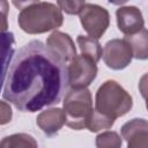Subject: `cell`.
I'll use <instances>...</instances> for the list:
<instances>
[{
    "instance_id": "cell-1",
    "label": "cell",
    "mask_w": 148,
    "mask_h": 148,
    "mask_svg": "<svg viewBox=\"0 0 148 148\" xmlns=\"http://www.w3.org/2000/svg\"><path fill=\"white\" fill-rule=\"evenodd\" d=\"M67 65L40 40L24 44L3 75L2 97L22 112L58 104L68 87Z\"/></svg>"
},
{
    "instance_id": "cell-2",
    "label": "cell",
    "mask_w": 148,
    "mask_h": 148,
    "mask_svg": "<svg viewBox=\"0 0 148 148\" xmlns=\"http://www.w3.org/2000/svg\"><path fill=\"white\" fill-rule=\"evenodd\" d=\"M17 22L24 32L37 35L60 28L64 22V15L58 6L44 1L21 9Z\"/></svg>"
},
{
    "instance_id": "cell-3",
    "label": "cell",
    "mask_w": 148,
    "mask_h": 148,
    "mask_svg": "<svg viewBox=\"0 0 148 148\" xmlns=\"http://www.w3.org/2000/svg\"><path fill=\"white\" fill-rule=\"evenodd\" d=\"M132 106V96L114 80L102 83L96 92L95 110L114 120L128 113Z\"/></svg>"
},
{
    "instance_id": "cell-4",
    "label": "cell",
    "mask_w": 148,
    "mask_h": 148,
    "mask_svg": "<svg viewBox=\"0 0 148 148\" xmlns=\"http://www.w3.org/2000/svg\"><path fill=\"white\" fill-rule=\"evenodd\" d=\"M62 109L66 114V125L73 130L88 128L94 113L92 96L90 90L84 88H71L64 98Z\"/></svg>"
},
{
    "instance_id": "cell-5",
    "label": "cell",
    "mask_w": 148,
    "mask_h": 148,
    "mask_svg": "<svg viewBox=\"0 0 148 148\" xmlns=\"http://www.w3.org/2000/svg\"><path fill=\"white\" fill-rule=\"evenodd\" d=\"M79 17L86 32L96 39H99L110 25V14L99 5L86 3L79 13Z\"/></svg>"
},
{
    "instance_id": "cell-6",
    "label": "cell",
    "mask_w": 148,
    "mask_h": 148,
    "mask_svg": "<svg viewBox=\"0 0 148 148\" xmlns=\"http://www.w3.org/2000/svg\"><path fill=\"white\" fill-rule=\"evenodd\" d=\"M97 62L90 57L80 54L68 62V84L71 88L88 87L97 76Z\"/></svg>"
},
{
    "instance_id": "cell-7",
    "label": "cell",
    "mask_w": 148,
    "mask_h": 148,
    "mask_svg": "<svg viewBox=\"0 0 148 148\" xmlns=\"http://www.w3.org/2000/svg\"><path fill=\"white\" fill-rule=\"evenodd\" d=\"M102 58L109 68L120 71L131 64L133 53L125 38H114L104 45Z\"/></svg>"
},
{
    "instance_id": "cell-8",
    "label": "cell",
    "mask_w": 148,
    "mask_h": 148,
    "mask_svg": "<svg viewBox=\"0 0 148 148\" xmlns=\"http://www.w3.org/2000/svg\"><path fill=\"white\" fill-rule=\"evenodd\" d=\"M120 132L128 148H148V120L133 118L121 126Z\"/></svg>"
},
{
    "instance_id": "cell-9",
    "label": "cell",
    "mask_w": 148,
    "mask_h": 148,
    "mask_svg": "<svg viewBox=\"0 0 148 148\" xmlns=\"http://www.w3.org/2000/svg\"><path fill=\"white\" fill-rule=\"evenodd\" d=\"M47 49L60 60L68 64L76 56V49L72 37L68 34L54 30L46 39Z\"/></svg>"
},
{
    "instance_id": "cell-10",
    "label": "cell",
    "mask_w": 148,
    "mask_h": 148,
    "mask_svg": "<svg viewBox=\"0 0 148 148\" xmlns=\"http://www.w3.org/2000/svg\"><path fill=\"white\" fill-rule=\"evenodd\" d=\"M118 29L126 36L133 35L145 28V20L141 10L135 6L119 7L116 12Z\"/></svg>"
},
{
    "instance_id": "cell-11",
    "label": "cell",
    "mask_w": 148,
    "mask_h": 148,
    "mask_svg": "<svg viewBox=\"0 0 148 148\" xmlns=\"http://www.w3.org/2000/svg\"><path fill=\"white\" fill-rule=\"evenodd\" d=\"M36 124L47 136H53L66 124L65 111L60 108H51L44 110L37 116Z\"/></svg>"
},
{
    "instance_id": "cell-12",
    "label": "cell",
    "mask_w": 148,
    "mask_h": 148,
    "mask_svg": "<svg viewBox=\"0 0 148 148\" xmlns=\"http://www.w3.org/2000/svg\"><path fill=\"white\" fill-rule=\"evenodd\" d=\"M124 38L132 50L133 58L139 60L148 59V30L146 28L133 35H126Z\"/></svg>"
},
{
    "instance_id": "cell-13",
    "label": "cell",
    "mask_w": 148,
    "mask_h": 148,
    "mask_svg": "<svg viewBox=\"0 0 148 148\" xmlns=\"http://www.w3.org/2000/svg\"><path fill=\"white\" fill-rule=\"evenodd\" d=\"M76 43L79 45L81 54L90 57L96 62H98L101 60L102 54H103V50L101 47V44L98 43V39L90 37V36L79 35L76 37Z\"/></svg>"
},
{
    "instance_id": "cell-14",
    "label": "cell",
    "mask_w": 148,
    "mask_h": 148,
    "mask_svg": "<svg viewBox=\"0 0 148 148\" xmlns=\"http://www.w3.org/2000/svg\"><path fill=\"white\" fill-rule=\"evenodd\" d=\"M1 148H20V147H37V141L29 134L16 133L5 136L0 143Z\"/></svg>"
},
{
    "instance_id": "cell-15",
    "label": "cell",
    "mask_w": 148,
    "mask_h": 148,
    "mask_svg": "<svg viewBox=\"0 0 148 148\" xmlns=\"http://www.w3.org/2000/svg\"><path fill=\"white\" fill-rule=\"evenodd\" d=\"M121 143L120 135L113 131H106L96 136V146L98 148H119Z\"/></svg>"
},
{
    "instance_id": "cell-16",
    "label": "cell",
    "mask_w": 148,
    "mask_h": 148,
    "mask_svg": "<svg viewBox=\"0 0 148 148\" xmlns=\"http://www.w3.org/2000/svg\"><path fill=\"white\" fill-rule=\"evenodd\" d=\"M114 119L110 118L96 110H94V113L91 116V119L88 125V130L90 132H98L101 130H109L113 126Z\"/></svg>"
},
{
    "instance_id": "cell-17",
    "label": "cell",
    "mask_w": 148,
    "mask_h": 148,
    "mask_svg": "<svg viewBox=\"0 0 148 148\" xmlns=\"http://www.w3.org/2000/svg\"><path fill=\"white\" fill-rule=\"evenodd\" d=\"M57 3L61 10L68 15H76L81 12L82 7L86 5L84 0H57Z\"/></svg>"
},
{
    "instance_id": "cell-18",
    "label": "cell",
    "mask_w": 148,
    "mask_h": 148,
    "mask_svg": "<svg viewBox=\"0 0 148 148\" xmlns=\"http://www.w3.org/2000/svg\"><path fill=\"white\" fill-rule=\"evenodd\" d=\"M12 119V109L5 101H1V125L7 124Z\"/></svg>"
},
{
    "instance_id": "cell-19",
    "label": "cell",
    "mask_w": 148,
    "mask_h": 148,
    "mask_svg": "<svg viewBox=\"0 0 148 148\" xmlns=\"http://www.w3.org/2000/svg\"><path fill=\"white\" fill-rule=\"evenodd\" d=\"M139 91L145 99H148V73L141 76L139 81Z\"/></svg>"
},
{
    "instance_id": "cell-20",
    "label": "cell",
    "mask_w": 148,
    "mask_h": 148,
    "mask_svg": "<svg viewBox=\"0 0 148 148\" xmlns=\"http://www.w3.org/2000/svg\"><path fill=\"white\" fill-rule=\"evenodd\" d=\"M13 1V5L18 8V9H23L28 6H31L34 3H37L39 0H12Z\"/></svg>"
},
{
    "instance_id": "cell-21",
    "label": "cell",
    "mask_w": 148,
    "mask_h": 148,
    "mask_svg": "<svg viewBox=\"0 0 148 148\" xmlns=\"http://www.w3.org/2000/svg\"><path fill=\"white\" fill-rule=\"evenodd\" d=\"M6 5H7L6 0H2V6H3V8H2V9H3V27H2V31H5L6 28H7V25H6V12H7Z\"/></svg>"
},
{
    "instance_id": "cell-22",
    "label": "cell",
    "mask_w": 148,
    "mask_h": 148,
    "mask_svg": "<svg viewBox=\"0 0 148 148\" xmlns=\"http://www.w3.org/2000/svg\"><path fill=\"white\" fill-rule=\"evenodd\" d=\"M108 1L110 3H112V5H124L130 0H108Z\"/></svg>"
},
{
    "instance_id": "cell-23",
    "label": "cell",
    "mask_w": 148,
    "mask_h": 148,
    "mask_svg": "<svg viewBox=\"0 0 148 148\" xmlns=\"http://www.w3.org/2000/svg\"><path fill=\"white\" fill-rule=\"evenodd\" d=\"M146 108H147V110H148V99H146Z\"/></svg>"
}]
</instances>
